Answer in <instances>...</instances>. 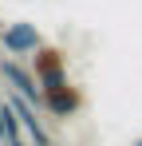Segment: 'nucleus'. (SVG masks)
<instances>
[{"label": "nucleus", "instance_id": "f257e3e1", "mask_svg": "<svg viewBox=\"0 0 142 146\" xmlns=\"http://www.w3.org/2000/svg\"><path fill=\"white\" fill-rule=\"evenodd\" d=\"M32 71L40 79V87H51V83H63L67 79V55L59 48H40L32 51Z\"/></svg>", "mask_w": 142, "mask_h": 146}, {"label": "nucleus", "instance_id": "7ed1b4c3", "mask_svg": "<svg viewBox=\"0 0 142 146\" xmlns=\"http://www.w3.org/2000/svg\"><path fill=\"white\" fill-rule=\"evenodd\" d=\"M0 75H4V83H8L12 91H20L24 99L44 103V87H36V83H40V79H36V71H24L16 59H4V63H0Z\"/></svg>", "mask_w": 142, "mask_h": 146}, {"label": "nucleus", "instance_id": "f03ea898", "mask_svg": "<svg viewBox=\"0 0 142 146\" xmlns=\"http://www.w3.org/2000/svg\"><path fill=\"white\" fill-rule=\"evenodd\" d=\"M44 107L55 115V119H71V115L83 107V91H79L71 79L51 83V87H44Z\"/></svg>", "mask_w": 142, "mask_h": 146}, {"label": "nucleus", "instance_id": "20e7f679", "mask_svg": "<svg viewBox=\"0 0 142 146\" xmlns=\"http://www.w3.org/2000/svg\"><path fill=\"white\" fill-rule=\"evenodd\" d=\"M0 44H4V51H12V55H32L44 40H40V28L36 24H12V28L0 32Z\"/></svg>", "mask_w": 142, "mask_h": 146}, {"label": "nucleus", "instance_id": "0eeeda50", "mask_svg": "<svg viewBox=\"0 0 142 146\" xmlns=\"http://www.w3.org/2000/svg\"><path fill=\"white\" fill-rule=\"evenodd\" d=\"M134 146H142V138H138V142H134Z\"/></svg>", "mask_w": 142, "mask_h": 146}, {"label": "nucleus", "instance_id": "39448f33", "mask_svg": "<svg viewBox=\"0 0 142 146\" xmlns=\"http://www.w3.org/2000/svg\"><path fill=\"white\" fill-rule=\"evenodd\" d=\"M0 138H4V142L20 138V115L12 111V103H8V99L0 103Z\"/></svg>", "mask_w": 142, "mask_h": 146}, {"label": "nucleus", "instance_id": "423d86ee", "mask_svg": "<svg viewBox=\"0 0 142 146\" xmlns=\"http://www.w3.org/2000/svg\"><path fill=\"white\" fill-rule=\"evenodd\" d=\"M8 146H24V142H20V138H12V142H8Z\"/></svg>", "mask_w": 142, "mask_h": 146}]
</instances>
